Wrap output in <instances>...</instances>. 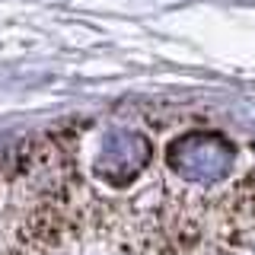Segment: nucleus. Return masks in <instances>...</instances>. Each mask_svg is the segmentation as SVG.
I'll return each mask as SVG.
<instances>
[{
	"mask_svg": "<svg viewBox=\"0 0 255 255\" xmlns=\"http://www.w3.org/2000/svg\"><path fill=\"white\" fill-rule=\"evenodd\" d=\"M169 166L188 182H220L233 166V147L211 131H191L169 147Z\"/></svg>",
	"mask_w": 255,
	"mask_h": 255,
	"instance_id": "1",
	"label": "nucleus"
},
{
	"mask_svg": "<svg viewBox=\"0 0 255 255\" xmlns=\"http://www.w3.org/2000/svg\"><path fill=\"white\" fill-rule=\"evenodd\" d=\"M153 159V143L143 134L115 128L102 137L99 159H96V175L109 185H128L150 166Z\"/></svg>",
	"mask_w": 255,
	"mask_h": 255,
	"instance_id": "2",
	"label": "nucleus"
}]
</instances>
